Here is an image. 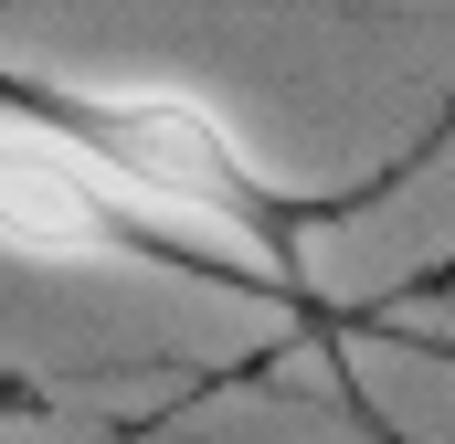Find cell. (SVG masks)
<instances>
[{
	"label": "cell",
	"mask_w": 455,
	"mask_h": 444,
	"mask_svg": "<svg viewBox=\"0 0 455 444\" xmlns=\"http://www.w3.org/2000/svg\"><path fill=\"white\" fill-rule=\"evenodd\" d=\"M0 127L96 170L138 212H180V222H212L223 243H243V265H265L275 297H286V349H318V370L349 381V360L329 349V297L307 275V243L339 233V191H275L212 107L148 96V85H64V75L0 64Z\"/></svg>",
	"instance_id": "obj_1"
},
{
	"label": "cell",
	"mask_w": 455,
	"mask_h": 444,
	"mask_svg": "<svg viewBox=\"0 0 455 444\" xmlns=\"http://www.w3.org/2000/svg\"><path fill=\"white\" fill-rule=\"evenodd\" d=\"M0 254H21V265H148V275H180V286L265 297V307L286 318V297H275L265 265H243L233 243H191V233H170L159 212L116 202L96 170L32 148V138H11V127H0ZM275 349H286V338H275ZM275 349H254L243 381L275 370Z\"/></svg>",
	"instance_id": "obj_2"
},
{
	"label": "cell",
	"mask_w": 455,
	"mask_h": 444,
	"mask_svg": "<svg viewBox=\"0 0 455 444\" xmlns=\"http://www.w3.org/2000/svg\"><path fill=\"white\" fill-rule=\"evenodd\" d=\"M435 297H455V243L445 254H424L403 286H381V297H349V307H329V349H349V338H392V329H413Z\"/></svg>",
	"instance_id": "obj_3"
},
{
	"label": "cell",
	"mask_w": 455,
	"mask_h": 444,
	"mask_svg": "<svg viewBox=\"0 0 455 444\" xmlns=\"http://www.w3.org/2000/svg\"><path fill=\"white\" fill-rule=\"evenodd\" d=\"M349 413H360V424H371V434H381V444H403V434H392V424H381V413H371V402H349Z\"/></svg>",
	"instance_id": "obj_4"
}]
</instances>
